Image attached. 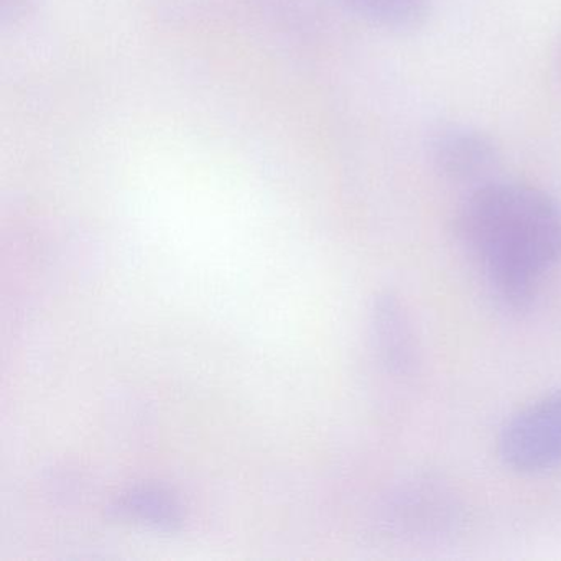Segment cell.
<instances>
[{"label":"cell","mask_w":561,"mask_h":561,"mask_svg":"<svg viewBox=\"0 0 561 561\" xmlns=\"http://www.w3.org/2000/svg\"><path fill=\"white\" fill-rule=\"evenodd\" d=\"M456 234L481 262L502 307L525 311L561 259V205L537 186L489 180L459 206Z\"/></svg>","instance_id":"cell-1"},{"label":"cell","mask_w":561,"mask_h":561,"mask_svg":"<svg viewBox=\"0 0 561 561\" xmlns=\"http://www.w3.org/2000/svg\"><path fill=\"white\" fill-rule=\"evenodd\" d=\"M499 455L522 474H537L561 465V389L518 410L502 428Z\"/></svg>","instance_id":"cell-2"},{"label":"cell","mask_w":561,"mask_h":561,"mask_svg":"<svg viewBox=\"0 0 561 561\" xmlns=\"http://www.w3.org/2000/svg\"><path fill=\"white\" fill-rule=\"evenodd\" d=\"M426 152L443 179L461 185L489 182L501 162L495 140L484 130L466 124H446L433 130Z\"/></svg>","instance_id":"cell-3"},{"label":"cell","mask_w":561,"mask_h":561,"mask_svg":"<svg viewBox=\"0 0 561 561\" xmlns=\"http://www.w3.org/2000/svg\"><path fill=\"white\" fill-rule=\"evenodd\" d=\"M455 505L449 501L446 489L438 488L433 482L420 481L410 485L409 491L400 497L397 504V520L409 530L420 531L439 527L451 522Z\"/></svg>","instance_id":"cell-4"},{"label":"cell","mask_w":561,"mask_h":561,"mask_svg":"<svg viewBox=\"0 0 561 561\" xmlns=\"http://www.w3.org/2000/svg\"><path fill=\"white\" fill-rule=\"evenodd\" d=\"M370 24L396 32L423 27L432 12V0H343Z\"/></svg>","instance_id":"cell-5"},{"label":"cell","mask_w":561,"mask_h":561,"mask_svg":"<svg viewBox=\"0 0 561 561\" xmlns=\"http://www.w3.org/2000/svg\"><path fill=\"white\" fill-rule=\"evenodd\" d=\"M377 313H379L377 328H379L383 357L393 369H410L415 359V347H413V334L410 324H407L405 314L392 298L383 301Z\"/></svg>","instance_id":"cell-6"},{"label":"cell","mask_w":561,"mask_h":561,"mask_svg":"<svg viewBox=\"0 0 561 561\" xmlns=\"http://www.w3.org/2000/svg\"><path fill=\"white\" fill-rule=\"evenodd\" d=\"M553 71L554 78H557V81L560 83L561 88V38L553 51Z\"/></svg>","instance_id":"cell-7"}]
</instances>
